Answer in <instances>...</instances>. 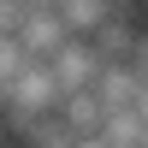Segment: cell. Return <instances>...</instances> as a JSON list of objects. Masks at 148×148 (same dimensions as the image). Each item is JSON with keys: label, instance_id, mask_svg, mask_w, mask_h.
<instances>
[{"label": "cell", "instance_id": "obj_1", "mask_svg": "<svg viewBox=\"0 0 148 148\" xmlns=\"http://www.w3.org/2000/svg\"><path fill=\"white\" fill-rule=\"evenodd\" d=\"M0 148H24V142H18V136H12V142H0Z\"/></svg>", "mask_w": 148, "mask_h": 148}]
</instances>
